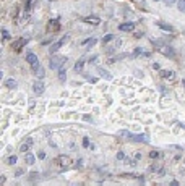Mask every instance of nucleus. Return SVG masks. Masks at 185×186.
<instances>
[{"label": "nucleus", "mask_w": 185, "mask_h": 186, "mask_svg": "<svg viewBox=\"0 0 185 186\" xmlns=\"http://www.w3.org/2000/svg\"><path fill=\"white\" fill-rule=\"evenodd\" d=\"M153 44H154V46H156V47H157V49H159V50H161V52H162L164 55H167V57H174V50H172V49H170V47H169V46H164V44H162V42H161V44H159V42H157V41H154V42H153Z\"/></svg>", "instance_id": "1"}, {"label": "nucleus", "mask_w": 185, "mask_h": 186, "mask_svg": "<svg viewBox=\"0 0 185 186\" xmlns=\"http://www.w3.org/2000/svg\"><path fill=\"white\" fill-rule=\"evenodd\" d=\"M57 164H59L60 168H67V167H70L71 159L68 156H59V157H57Z\"/></svg>", "instance_id": "2"}, {"label": "nucleus", "mask_w": 185, "mask_h": 186, "mask_svg": "<svg viewBox=\"0 0 185 186\" xmlns=\"http://www.w3.org/2000/svg\"><path fill=\"white\" fill-rule=\"evenodd\" d=\"M26 60H28V63L31 65V67H33V70H34V68H37V67H39V62H37L36 54L28 52V54H26Z\"/></svg>", "instance_id": "3"}, {"label": "nucleus", "mask_w": 185, "mask_h": 186, "mask_svg": "<svg viewBox=\"0 0 185 186\" xmlns=\"http://www.w3.org/2000/svg\"><path fill=\"white\" fill-rule=\"evenodd\" d=\"M65 60H67L65 57H62V58H59V57H54V58H50L49 67H50V68H54V70H57V68H60V65L63 63Z\"/></svg>", "instance_id": "4"}, {"label": "nucleus", "mask_w": 185, "mask_h": 186, "mask_svg": "<svg viewBox=\"0 0 185 186\" xmlns=\"http://www.w3.org/2000/svg\"><path fill=\"white\" fill-rule=\"evenodd\" d=\"M44 89H46V86H44V81H36V83L33 84V91H34V94H37V96L42 94Z\"/></svg>", "instance_id": "5"}, {"label": "nucleus", "mask_w": 185, "mask_h": 186, "mask_svg": "<svg viewBox=\"0 0 185 186\" xmlns=\"http://www.w3.org/2000/svg\"><path fill=\"white\" fill-rule=\"evenodd\" d=\"M67 39H68V36H63V37H62V39L59 41V42H55V44H54V46L50 47V54H55L57 50H59L60 47H62V44H63V42H65V41H67Z\"/></svg>", "instance_id": "6"}, {"label": "nucleus", "mask_w": 185, "mask_h": 186, "mask_svg": "<svg viewBox=\"0 0 185 186\" xmlns=\"http://www.w3.org/2000/svg\"><path fill=\"white\" fill-rule=\"evenodd\" d=\"M60 28V23L57 21V20H50L49 23H47V29L49 31H59Z\"/></svg>", "instance_id": "7"}, {"label": "nucleus", "mask_w": 185, "mask_h": 186, "mask_svg": "<svg viewBox=\"0 0 185 186\" xmlns=\"http://www.w3.org/2000/svg\"><path fill=\"white\" fill-rule=\"evenodd\" d=\"M83 21L90 23V25H99V23H101V20H99L98 16H84Z\"/></svg>", "instance_id": "8"}, {"label": "nucleus", "mask_w": 185, "mask_h": 186, "mask_svg": "<svg viewBox=\"0 0 185 186\" xmlns=\"http://www.w3.org/2000/svg\"><path fill=\"white\" fill-rule=\"evenodd\" d=\"M31 146H33V139H26L25 143L21 144V147H20V151H21V152H28Z\"/></svg>", "instance_id": "9"}, {"label": "nucleus", "mask_w": 185, "mask_h": 186, "mask_svg": "<svg viewBox=\"0 0 185 186\" xmlns=\"http://www.w3.org/2000/svg\"><path fill=\"white\" fill-rule=\"evenodd\" d=\"M83 67H84V58H80V60L75 63V71H76V73H81V71H83Z\"/></svg>", "instance_id": "10"}, {"label": "nucleus", "mask_w": 185, "mask_h": 186, "mask_svg": "<svg viewBox=\"0 0 185 186\" xmlns=\"http://www.w3.org/2000/svg\"><path fill=\"white\" fill-rule=\"evenodd\" d=\"M25 44H26V37H21V39H18L15 44H13V49H15V50H20L23 46H25Z\"/></svg>", "instance_id": "11"}, {"label": "nucleus", "mask_w": 185, "mask_h": 186, "mask_svg": "<svg viewBox=\"0 0 185 186\" xmlns=\"http://www.w3.org/2000/svg\"><path fill=\"white\" fill-rule=\"evenodd\" d=\"M157 26H159L161 29L167 31V33H170V31H174V28H172V26H170V25H167V23H164V21H157Z\"/></svg>", "instance_id": "12"}, {"label": "nucleus", "mask_w": 185, "mask_h": 186, "mask_svg": "<svg viewBox=\"0 0 185 186\" xmlns=\"http://www.w3.org/2000/svg\"><path fill=\"white\" fill-rule=\"evenodd\" d=\"M130 139H133V141H145V143H148L149 136H148V134H140V136H130Z\"/></svg>", "instance_id": "13"}, {"label": "nucleus", "mask_w": 185, "mask_h": 186, "mask_svg": "<svg viewBox=\"0 0 185 186\" xmlns=\"http://www.w3.org/2000/svg\"><path fill=\"white\" fill-rule=\"evenodd\" d=\"M133 28H135L133 23H122V25L119 26V29H120V31H132Z\"/></svg>", "instance_id": "14"}, {"label": "nucleus", "mask_w": 185, "mask_h": 186, "mask_svg": "<svg viewBox=\"0 0 185 186\" xmlns=\"http://www.w3.org/2000/svg\"><path fill=\"white\" fill-rule=\"evenodd\" d=\"M5 84H7V88H8V89H15L16 86H18V84H16V81H15V80H12V78H10V80H7V81H5Z\"/></svg>", "instance_id": "15"}, {"label": "nucleus", "mask_w": 185, "mask_h": 186, "mask_svg": "<svg viewBox=\"0 0 185 186\" xmlns=\"http://www.w3.org/2000/svg\"><path fill=\"white\" fill-rule=\"evenodd\" d=\"M34 73H36V76H37V78H44V68L39 65L37 68H34Z\"/></svg>", "instance_id": "16"}, {"label": "nucleus", "mask_w": 185, "mask_h": 186, "mask_svg": "<svg viewBox=\"0 0 185 186\" xmlns=\"http://www.w3.org/2000/svg\"><path fill=\"white\" fill-rule=\"evenodd\" d=\"M98 73H99V75H101V76H104V78H106V80H111V78H112V76H111V75H109V73H107V71H106V70H104V68H98Z\"/></svg>", "instance_id": "17"}, {"label": "nucleus", "mask_w": 185, "mask_h": 186, "mask_svg": "<svg viewBox=\"0 0 185 186\" xmlns=\"http://www.w3.org/2000/svg\"><path fill=\"white\" fill-rule=\"evenodd\" d=\"M25 160H26V164L33 165V164H34V160H36V159H34V156H33V154L26 152V157H25Z\"/></svg>", "instance_id": "18"}, {"label": "nucleus", "mask_w": 185, "mask_h": 186, "mask_svg": "<svg viewBox=\"0 0 185 186\" xmlns=\"http://www.w3.org/2000/svg\"><path fill=\"white\" fill-rule=\"evenodd\" d=\"M159 157H162V152H157V151L149 152V159H159Z\"/></svg>", "instance_id": "19"}, {"label": "nucleus", "mask_w": 185, "mask_h": 186, "mask_svg": "<svg viewBox=\"0 0 185 186\" xmlns=\"http://www.w3.org/2000/svg\"><path fill=\"white\" fill-rule=\"evenodd\" d=\"M59 80H60V81H65V80H67V75H65V70H63V68H60V70H59Z\"/></svg>", "instance_id": "20"}, {"label": "nucleus", "mask_w": 185, "mask_h": 186, "mask_svg": "<svg viewBox=\"0 0 185 186\" xmlns=\"http://www.w3.org/2000/svg\"><path fill=\"white\" fill-rule=\"evenodd\" d=\"M177 7H179V10H180V12H184V13H185V0H179Z\"/></svg>", "instance_id": "21"}, {"label": "nucleus", "mask_w": 185, "mask_h": 186, "mask_svg": "<svg viewBox=\"0 0 185 186\" xmlns=\"http://www.w3.org/2000/svg\"><path fill=\"white\" fill-rule=\"evenodd\" d=\"M161 76L162 78H174V73H170V71H161Z\"/></svg>", "instance_id": "22"}, {"label": "nucleus", "mask_w": 185, "mask_h": 186, "mask_svg": "<svg viewBox=\"0 0 185 186\" xmlns=\"http://www.w3.org/2000/svg\"><path fill=\"white\" fill-rule=\"evenodd\" d=\"M112 39H114V36H112V34H106V36H104V39H102V41H104V42H111Z\"/></svg>", "instance_id": "23"}, {"label": "nucleus", "mask_w": 185, "mask_h": 186, "mask_svg": "<svg viewBox=\"0 0 185 186\" xmlns=\"http://www.w3.org/2000/svg\"><path fill=\"white\" fill-rule=\"evenodd\" d=\"M8 164H10V165H15V164H16V157H15V156L8 157Z\"/></svg>", "instance_id": "24"}, {"label": "nucleus", "mask_w": 185, "mask_h": 186, "mask_svg": "<svg viewBox=\"0 0 185 186\" xmlns=\"http://www.w3.org/2000/svg\"><path fill=\"white\" fill-rule=\"evenodd\" d=\"M2 37H3V39H10V34H8V31L2 29Z\"/></svg>", "instance_id": "25"}, {"label": "nucleus", "mask_w": 185, "mask_h": 186, "mask_svg": "<svg viewBox=\"0 0 185 186\" xmlns=\"http://www.w3.org/2000/svg\"><path fill=\"white\" fill-rule=\"evenodd\" d=\"M90 146V139L88 138H83V147H88Z\"/></svg>", "instance_id": "26"}, {"label": "nucleus", "mask_w": 185, "mask_h": 186, "mask_svg": "<svg viewBox=\"0 0 185 186\" xmlns=\"http://www.w3.org/2000/svg\"><path fill=\"white\" fill-rule=\"evenodd\" d=\"M117 159H119V160H123V159H125V154H123V152H119V154H117Z\"/></svg>", "instance_id": "27"}, {"label": "nucleus", "mask_w": 185, "mask_h": 186, "mask_svg": "<svg viewBox=\"0 0 185 186\" xmlns=\"http://www.w3.org/2000/svg\"><path fill=\"white\" fill-rule=\"evenodd\" d=\"M37 156H39V159H42V160L46 159V152H44V151H41V152L37 154Z\"/></svg>", "instance_id": "28"}, {"label": "nucleus", "mask_w": 185, "mask_h": 186, "mask_svg": "<svg viewBox=\"0 0 185 186\" xmlns=\"http://www.w3.org/2000/svg\"><path fill=\"white\" fill-rule=\"evenodd\" d=\"M20 175H23V170H21V168H18V170L15 172V177H20Z\"/></svg>", "instance_id": "29"}, {"label": "nucleus", "mask_w": 185, "mask_h": 186, "mask_svg": "<svg viewBox=\"0 0 185 186\" xmlns=\"http://www.w3.org/2000/svg\"><path fill=\"white\" fill-rule=\"evenodd\" d=\"M83 120H86V122H92V120H91V117H90V115H84V117H83Z\"/></svg>", "instance_id": "30"}, {"label": "nucleus", "mask_w": 185, "mask_h": 186, "mask_svg": "<svg viewBox=\"0 0 185 186\" xmlns=\"http://www.w3.org/2000/svg\"><path fill=\"white\" fill-rule=\"evenodd\" d=\"M164 2H166L167 5H172V3H176V0H164Z\"/></svg>", "instance_id": "31"}, {"label": "nucleus", "mask_w": 185, "mask_h": 186, "mask_svg": "<svg viewBox=\"0 0 185 186\" xmlns=\"http://www.w3.org/2000/svg\"><path fill=\"white\" fill-rule=\"evenodd\" d=\"M90 62H91V63H96V62H98V57H92Z\"/></svg>", "instance_id": "32"}, {"label": "nucleus", "mask_w": 185, "mask_h": 186, "mask_svg": "<svg viewBox=\"0 0 185 186\" xmlns=\"http://www.w3.org/2000/svg\"><path fill=\"white\" fill-rule=\"evenodd\" d=\"M170 186H179V183H177V181L174 180V181H170Z\"/></svg>", "instance_id": "33"}, {"label": "nucleus", "mask_w": 185, "mask_h": 186, "mask_svg": "<svg viewBox=\"0 0 185 186\" xmlns=\"http://www.w3.org/2000/svg\"><path fill=\"white\" fill-rule=\"evenodd\" d=\"M184 86H185V80H184Z\"/></svg>", "instance_id": "34"}, {"label": "nucleus", "mask_w": 185, "mask_h": 186, "mask_svg": "<svg viewBox=\"0 0 185 186\" xmlns=\"http://www.w3.org/2000/svg\"><path fill=\"white\" fill-rule=\"evenodd\" d=\"M154 2H159V0H154Z\"/></svg>", "instance_id": "35"}]
</instances>
